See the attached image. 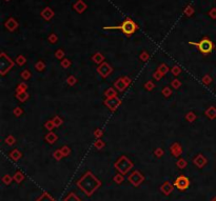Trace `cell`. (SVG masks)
I'll use <instances>...</instances> for the list:
<instances>
[{
    "label": "cell",
    "instance_id": "obj_32",
    "mask_svg": "<svg viewBox=\"0 0 216 201\" xmlns=\"http://www.w3.org/2000/svg\"><path fill=\"white\" fill-rule=\"evenodd\" d=\"M4 142L8 145H14L15 143H16V139H15V137L13 136V135H8V136L4 139Z\"/></svg>",
    "mask_w": 216,
    "mask_h": 201
},
{
    "label": "cell",
    "instance_id": "obj_12",
    "mask_svg": "<svg viewBox=\"0 0 216 201\" xmlns=\"http://www.w3.org/2000/svg\"><path fill=\"white\" fill-rule=\"evenodd\" d=\"M174 187H175V185L172 184V183L169 182V181H166V182L162 183V185L160 186V191H161L164 195L168 196L172 193V192H173Z\"/></svg>",
    "mask_w": 216,
    "mask_h": 201
},
{
    "label": "cell",
    "instance_id": "obj_27",
    "mask_svg": "<svg viewBox=\"0 0 216 201\" xmlns=\"http://www.w3.org/2000/svg\"><path fill=\"white\" fill-rule=\"evenodd\" d=\"M13 178H14V181H16L17 183H20L21 181H23L24 175H23L22 173H21L20 171H17L16 173H15V175L13 176Z\"/></svg>",
    "mask_w": 216,
    "mask_h": 201
},
{
    "label": "cell",
    "instance_id": "obj_31",
    "mask_svg": "<svg viewBox=\"0 0 216 201\" xmlns=\"http://www.w3.org/2000/svg\"><path fill=\"white\" fill-rule=\"evenodd\" d=\"M67 83L70 85V87H74V85L77 83V78L74 76V75H70V76L67 78Z\"/></svg>",
    "mask_w": 216,
    "mask_h": 201
},
{
    "label": "cell",
    "instance_id": "obj_46",
    "mask_svg": "<svg viewBox=\"0 0 216 201\" xmlns=\"http://www.w3.org/2000/svg\"><path fill=\"white\" fill-rule=\"evenodd\" d=\"M13 114H14V116H16V117H20L21 115L23 114V110H22V107H15V109L13 110Z\"/></svg>",
    "mask_w": 216,
    "mask_h": 201
},
{
    "label": "cell",
    "instance_id": "obj_11",
    "mask_svg": "<svg viewBox=\"0 0 216 201\" xmlns=\"http://www.w3.org/2000/svg\"><path fill=\"white\" fill-rule=\"evenodd\" d=\"M170 151H171L172 155L177 158V157H179L182 154V147L178 142H174L173 144L170 147Z\"/></svg>",
    "mask_w": 216,
    "mask_h": 201
},
{
    "label": "cell",
    "instance_id": "obj_24",
    "mask_svg": "<svg viewBox=\"0 0 216 201\" xmlns=\"http://www.w3.org/2000/svg\"><path fill=\"white\" fill-rule=\"evenodd\" d=\"M184 118H186V120L188 121V122H194V121L196 120V114L194 112L190 111V112L187 113Z\"/></svg>",
    "mask_w": 216,
    "mask_h": 201
},
{
    "label": "cell",
    "instance_id": "obj_3",
    "mask_svg": "<svg viewBox=\"0 0 216 201\" xmlns=\"http://www.w3.org/2000/svg\"><path fill=\"white\" fill-rule=\"evenodd\" d=\"M115 169L122 175L128 174L132 169H133V162L128 158L127 156H121L115 163H114Z\"/></svg>",
    "mask_w": 216,
    "mask_h": 201
},
{
    "label": "cell",
    "instance_id": "obj_57",
    "mask_svg": "<svg viewBox=\"0 0 216 201\" xmlns=\"http://www.w3.org/2000/svg\"><path fill=\"white\" fill-rule=\"evenodd\" d=\"M209 15H210L211 17H212L213 19L216 18V8H213V10H211L210 12H209Z\"/></svg>",
    "mask_w": 216,
    "mask_h": 201
},
{
    "label": "cell",
    "instance_id": "obj_49",
    "mask_svg": "<svg viewBox=\"0 0 216 201\" xmlns=\"http://www.w3.org/2000/svg\"><path fill=\"white\" fill-rule=\"evenodd\" d=\"M61 152H62V154H63V156L65 157H67V156H69L70 154H71V149H70L68 145H63L62 147H61Z\"/></svg>",
    "mask_w": 216,
    "mask_h": 201
},
{
    "label": "cell",
    "instance_id": "obj_14",
    "mask_svg": "<svg viewBox=\"0 0 216 201\" xmlns=\"http://www.w3.org/2000/svg\"><path fill=\"white\" fill-rule=\"evenodd\" d=\"M114 87H115L117 92H123V91L128 87V84L125 82L123 78L121 77V78H118L117 80L114 82Z\"/></svg>",
    "mask_w": 216,
    "mask_h": 201
},
{
    "label": "cell",
    "instance_id": "obj_10",
    "mask_svg": "<svg viewBox=\"0 0 216 201\" xmlns=\"http://www.w3.org/2000/svg\"><path fill=\"white\" fill-rule=\"evenodd\" d=\"M193 163L198 167V169H202V167L207 164V159L204 155L198 154V155L193 159Z\"/></svg>",
    "mask_w": 216,
    "mask_h": 201
},
{
    "label": "cell",
    "instance_id": "obj_7",
    "mask_svg": "<svg viewBox=\"0 0 216 201\" xmlns=\"http://www.w3.org/2000/svg\"><path fill=\"white\" fill-rule=\"evenodd\" d=\"M128 179H129V181L132 183V185H134V186H139V185L144 182L145 177L139 171H134L130 174Z\"/></svg>",
    "mask_w": 216,
    "mask_h": 201
},
{
    "label": "cell",
    "instance_id": "obj_21",
    "mask_svg": "<svg viewBox=\"0 0 216 201\" xmlns=\"http://www.w3.org/2000/svg\"><path fill=\"white\" fill-rule=\"evenodd\" d=\"M15 97H16L20 102H25V101L30 98V95H28V92H20V93H16Z\"/></svg>",
    "mask_w": 216,
    "mask_h": 201
},
{
    "label": "cell",
    "instance_id": "obj_45",
    "mask_svg": "<svg viewBox=\"0 0 216 201\" xmlns=\"http://www.w3.org/2000/svg\"><path fill=\"white\" fill-rule=\"evenodd\" d=\"M171 73L173 74V76H178V75L181 73V68L178 67V65H174V67L171 68Z\"/></svg>",
    "mask_w": 216,
    "mask_h": 201
},
{
    "label": "cell",
    "instance_id": "obj_41",
    "mask_svg": "<svg viewBox=\"0 0 216 201\" xmlns=\"http://www.w3.org/2000/svg\"><path fill=\"white\" fill-rule=\"evenodd\" d=\"M161 93H162V95L166 97V98H169V97L172 95V89L171 87H164V89H162Z\"/></svg>",
    "mask_w": 216,
    "mask_h": 201
},
{
    "label": "cell",
    "instance_id": "obj_50",
    "mask_svg": "<svg viewBox=\"0 0 216 201\" xmlns=\"http://www.w3.org/2000/svg\"><path fill=\"white\" fill-rule=\"evenodd\" d=\"M123 180H125V177H123V175L122 174H117V175L114 177V182H116V183H118V184H120V183H122L123 182Z\"/></svg>",
    "mask_w": 216,
    "mask_h": 201
},
{
    "label": "cell",
    "instance_id": "obj_36",
    "mask_svg": "<svg viewBox=\"0 0 216 201\" xmlns=\"http://www.w3.org/2000/svg\"><path fill=\"white\" fill-rule=\"evenodd\" d=\"M65 51L61 50V48H58V50H56V52H55V57H56V59H60V60H62L63 58H65Z\"/></svg>",
    "mask_w": 216,
    "mask_h": 201
},
{
    "label": "cell",
    "instance_id": "obj_22",
    "mask_svg": "<svg viewBox=\"0 0 216 201\" xmlns=\"http://www.w3.org/2000/svg\"><path fill=\"white\" fill-rule=\"evenodd\" d=\"M204 114H206V116L208 117V118L214 119L215 117H216V107H209V109L207 110L206 112H204Z\"/></svg>",
    "mask_w": 216,
    "mask_h": 201
},
{
    "label": "cell",
    "instance_id": "obj_54",
    "mask_svg": "<svg viewBox=\"0 0 216 201\" xmlns=\"http://www.w3.org/2000/svg\"><path fill=\"white\" fill-rule=\"evenodd\" d=\"M94 136H95L97 139H101V137L103 136V131L101 129H96L95 131H94Z\"/></svg>",
    "mask_w": 216,
    "mask_h": 201
},
{
    "label": "cell",
    "instance_id": "obj_35",
    "mask_svg": "<svg viewBox=\"0 0 216 201\" xmlns=\"http://www.w3.org/2000/svg\"><path fill=\"white\" fill-rule=\"evenodd\" d=\"M157 70L159 71L162 75H166L167 73L169 72V67L166 64V63H161V64H159V67L157 68Z\"/></svg>",
    "mask_w": 216,
    "mask_h": 201
},
{
    "label": "cell",
    "instance_id": "obj_38",
    "mask_svg": "<svg viewBox=\"0 0 216 201\" xmlns=\"http://www.w3.org/2000/svg\"><path fill=\"white\" fill-rule=\"evenodd\" d=\"M28 91V85L24 82H21L18 84V87H16V93H20V92H26Z\"/></svg>",
    "mask_w": 216,
    "mask_h": 201
},
{
    "label": "cell",
    "instance_id": "obj_20",
    "mask_svg": "<svg viewBox=\"0 0 216 201\" xmlns=\"http://www.w3.org/2000/svg\"><path fill=\"white\" fill-rule=\"evenodd\" d=\"M105 98H114V97H117V91H116L115 87H109L105 91Z\"/></svg>",
    "mask_w": 216,
    "mask_h": 201
},
{
    "label": "cell",
    "instance_id": "obj_51",
    "mask_svg": "<svg viewBox=\"0 0 216 201\" xmlns=\"http://www.w3.org/2000/svg\"><path fill=\"white\" fill-rule=\"evenodd\" d=\"M45 129H47L48 132H52L53 129L55 127H54V123H53L52 120H48L47 122L45 123Z\"/></svg>",
    "mask_w": 216,
    "mask_h": 201
},
{
    "label": "cell",
    "instance_id": "obj_33",
    "mask_svg": "<svg viewBox=\"0 0 216 201\" xmlns=\"http://www.w3.org/2000/svg\"><path fill=\"white\" fill-rule=\"evenodd\" d=\"M63 154H62V152H61V150H56V151L53 153V158L55 159V160H57V161H59V160H61V159L63 158Z\"/></svg>",
    "mask_w": 216,
    "mask_h": 201
},
{
    "label": "cell",
    "instance_id": "obj_9",
    "mask_svg": "<svg viewBox=\"0 0 216 201\" xmlns=\"http://www.w3.org/2000/svg\"><path fill=\"white\" fill-rule=\"evenodd\" d=\"M173 184L175 185V187H177L178 189H180V191H186V189L189 187V185H190V180H189L186 176L181 175L175 179Z\"/></svg>",
    "mask_w": 216,
    "mask_h": 201
},
{
    "label": "cell",
    "instance_id": "obj_17",
    "mask_svg": "<svg viewBox=\"0 0 216 201\" xmlns=\"http://www.w3.org/2000/svg\"><path fill=\"white\" fill-rule=\"evenodd\" d=\"M57 139H58V136H57V134L54 133L53 131L48 132L45 137V140L47 141L48 143H50V144H54V143L57 141Z\"/></svg>",
    "mask_w": 216,
    "mask_h": 201
},
{
    "label": "cell",
    "instance_id": "obj_42",
    "mask_svg": "<svg viewBox=\"0 0 216 201\" xmlns=\"http://www.w3.org/2000/svg\"><path fill=\"white\" fill-rule=\"evenodd\" d=\"M171 87H173V89L177 90V89H179V87H181V82H180L178 79H173V80L171 81Z\"/></svg>",
    "mask_w": 216,
    "mask_h": 201
},
{
    "label": "cell",
    "instance_id": "obj_26",
    "mask_svg": "<svg viewBox=\"0 0 216 201\" xmlns=\"http://www.w3.org/2000/svg\"><path fill=\"white\" fill-rule=\"evenodd\" d=\"M52 121H53V123H54L55 127H59L63 124V119L59 116H55L54 118L52 119Z\"/></svg>",
    "mask_w": 216,
    "mask_h": 201
},
{
    "label": "cell",
    "instance_id": "obj_43",
    "mask_svg": "<svg viewBox=\"0 0 216 201\" xmlns=\"http://www.w3.org/2000/svg\"><path fill=\"white\" fill-rule=\"evenodd\" d=\"M65 201H80V199H79L78 196H76L74 193H71L68 197L65 198Z\"/></svg>",
    "mask_w": 216,
    "mask_h": 201
},
{
    "label": "cell",
    "instance_id": "obj_28",
    "mask_svg": "<svg viewBox=\"0 0 216 201\" xmlns=\"http://www.w3.org/2000/svg\"><path fill=\"white\" fill-rule=\"evenodd\" d=\"M35 68H36V71H38V72H43V71L45 70V63L43 62L42 60H38L36 62V64H35Z\"/></svg>",
    "mask_w": 216,
    "mask_h": 201
},
{
    "label": "cell",
    "instance_id": "obj_47",
    "mask_svg": "<svg viewBox=\"0 0 216 201\" xmlns=\"http://www.w3.org/2000/svg\"><path fill=\"white\" fill-rule=\"evenodd\" d=\"M201 81H202V83H204V84L209 85L211 82H212V78H211L210 75H204V76L202 77Z\"/></svg>",
    "mask_w": 216,
    "mask_h": 201
},
{
    "label": "cell",
    "instance_id": "obj_23",
    "mask_svg": "<svg viewBox=\"0 0 216 201\" xmlns=\"http://www.w3.org/2000/svg\"><path fill=\"white\" fill-rule=\"evenodd\" d=\"M187 165H188V162H187V160L186 159H184V158H179L177 160V162H176V166H177L178 169H180V170L186 169Z\"/></svg>",
    "mask_w": 216,
    "mask_h": 201
},
{
    "label": "cell",
    "instance_id": "obj_37",
    "mask_svg": "<svg viewBox=\"0 0 216 201\" xmlns=\"http://www.w3.org/2000/svg\"><path fill=\"white\" fill-rule=\"evenodd\" d=\"M144 87H145V89L147 90V91H149V92H151L152 90L155 89V83H154L152 80H149V81H147V82L145 83Z\"/></svg>",
    "mask_w": 216,
    "mask_h": 201
},
{
    "label": "cell",
    "instance_id": "obj_29",
    "mask_svg": "<svg viewBox=\"0 0 216 201\" xmlns=\"http://www.w3.org/2000/svg\"><path fill=\"white\" fill-rule=\"evenodd\" d=\"M93 145H94V147L97 150H101V149H103V147H105V143L103 142L101 139H96L95 140V142L93 143Z\"/></svg>",
    "mask_w": 216,
    "mask_h": 201
},
{
    "label": "cell",
    "instance_id": "obj_6",
    "mask_svg": "<svg viewBox=\"0 0 216 201\" xmlns=\"http://www.w3.org/2000/svg\"><path fill=\"white\" fill-rule=\"evenodd\" d=\"M96 71L102 78H107V77H109L110 75L113 73V68L110 65V63H108L105 61V62H102L101 64L98 65V68H96Z\"/></svg>",
    "mask_w": 216,
    "mask_h": 201
},
{
    "label": "cell",
    "instance_id": "obj_39",
    "mask_svg": "<svg viewBox=\"0 0 216 201\" xmlns=\"http://www.w3.org/2000/svg\"><path fill=\"white\" fill-rule=\"evenodd\" d=\"M20 76H21V78H22L23 80L26 81V80H28V79L31 78V76H32V75H31V72L28 70H24V71L21 72Z\"/></svg>",
    "mask_w": 216,
    "mask_h": 201
},
{
    "label": "cell",
    "instance_id": "obj_53",
    "mask_svg": "<svg viewBox=\"0 0 216 201\" xmlns=\"http://www.w3.org/2000/svg\"><path fill=\"white\" fill-rule=\"evenodd\" d=\"M162 77H164V75H162L158 70H156L155 72L153 73V78L155 79V80H160Z\"/></svg>",
    "mask_w": 216,
    "mask_h": 201
},
{
    "label": "cell",
    "instance_id": "obj_18",
    "mask_svg": "<svg viewBox=\"0 0 216 201\" xmlns=\"http://www.w3.org/2000/svg\"><path fill=\"white\" fill-rule=\"evenodd\" d=\"M92 60H93L94 63H96V64L99 65L102 62H105V56H103L100 52H96L95 54L92 56Z\"/></svg>",
    "mask_w": 216,
    "mask_h": 201
},
{
    "label": "cell",
    "instance_id": "obj_16",
    "mask_svg": "<svg viewBox=\"0 0 216 201\" xmlns=\"http://www.w3.org/2000/svg\"><path fill=\"white\" fill-rule=\"evenodd\" d=\"M73 8H74V10L76 11L77 13L81 14V13H83L85 10H87V4H85V2L82 1V0H78V1L74 3Z\"/></svg>",
    "mask_w": 216,
    "mask_h": 201
},
{
    "label": "cell",
    "instance_id": "obj_15",
    "mask_svg": "<svg viewBox=\"0 0 216 201\" xmlns=\"http://www.w3.org/2000/svg\"><path fill=\"white\" fill-rule=\"evenodd\" d=\"M41 17H42L45 20H51V19L54 17V11L52 10L51 8H45V10H42V12L40 13Z\"/></svg>",
    "mask_w": 216,
    "mask_h": 201
},
{
    "label": "cell",
    "instance_id": "obj_40",
    "mask_svg": "<svg viewBox=\"0 0 216 201\" xmlns=\"http://www.w3.org/2000/svg\"><path fill=\"white\" fill-rule=\"evenodd\" d=\"M13 180H14V178H13L12 176H10V175H4L3 177H2V182H3L5 185L11 184Z\"/></svg>",
    "mask_w": 216,
    "mask_h": 201
},
{
    "label": "cell",
    "instance_id": "obj_59",
    "mask_svg": "<svg viewBox=\"0 0 216 201\" xmlns=\"http://www.w3.org/2000/svg\"><path fill=\"white\" fill-rule=\"evenodd\" d=\"M5 1H10V0H5Z\"/></svg>",
    "mask_w": 216,
    "mask_h": 201
},
{
    "label": "cell",
    "instance_id": "obj_19",
    "mask_svg": "<svg viewBox=\"0 0 216 201\" xmlns=\"http://www.w3.org/2000/svg\"><path fill=\"white\" fill-rule=\"evenodd\" d=\"M8 157H10V158L12 159L13 161H18L19 159L22 157V153H21L19 150L14 149L13 151L10 152V154H8Z\"/></svg>",
    "mask_w": 216,
    "mask_h": 201
},
{
    "label": "cell",
    "instance_id": "obj_1",
    "mask_svg": "<svg viewBox=\"0 0 216 201\" xmlns=\"http://www.w3.org/2000/svg\"><path fill=\"white\" fill-rule=\"evenodd\" d=\"M77 185H78V187L81 191L85 192V195L91 196L100 186V181L91 172H88L85 175H83L79 179L78 182H77Z\"/></svg>",
    "mask_w": 216,
    "mask_h": 201
},
{
    "label": "cell",
    "instance_id": "obj_25",
    "mask_svg": "<svg viewBox=\"0 0 216 201\" xmlns=\"http://www.w3.org/2000/svg\"><path fill=\"white\" fill-rule=\"evenodd\" d=\"M36 201H55V199L48 193H43Z\"/></svg>",
    "mask_w": 216,
    "mask_h": 201
},
{
    "label": "cell",
    "instance_id": "obj_13",
    "mask_svg": "<svg viewBox=\"0 0 216 201\" xmlns=\"http://www.w3.org/2000/svg\"><path fill=\"white\" fill-rule=\"evenodd\" d=\"M4 25H5V28L6 30H8L10 32H14L16 28H18V22H17L16 20H15L14 18H8V20L5 21V23H4Z\"/></svg>",
    "mask_w": 216,
    "mask_h": 201
},
{
    "label": "cell",
    "instance_id": "obj_2",
    "mask_svg": "<svg viewBox=\"0 0 216 201\" xmlns=\"http://www.w3.org/2000/svg\"><path fill=\"white\" fill-rule=\"evenodd\" d=\"M103 30H121L122 33L127 37L132 36V34L135 33V31L138 30V25L132 20L131 18H127L120 25L115 26H105Z\"/></svg>",
    "mask_w": 216,
    "mask_h": 201
},
{
    "label": "cell",
    "instance_id": "obj_55",
    "mask_svg": "<svg viewBox=\"0 0 216 201\" xmlns=\"http://www.w3.org/2000/svg\"><path fill=\"white\" fill-rule=\"evenodd\" d=\"M57 36L55 34H51L50 36H48V41H50L51 43H53V44H54V43H56L57 42Z\"/></svg>",
    "mask_w": 216,
    "mask_h": 201
},
{
    "label": "cell",
    "instance_id": "obj_8",
    "mask_svg": "<svg viewBox=\"0 0 216 201\" xmlns=\"http://www.w3.org/2000/svg\"><path fill=\"white\" fill-rule=\"evenodd\" d=\"M105 105L112 112H115L116 110L121 105V100L118 97H114V98H105L103 101Z\"/></svg>",
    "mask_w": 216,
    "mask_h": 201
},
{
    "label": "cell",
    "instance_id": "obj_5",
    "mask_svg": "<svg viewBox=\"0 0 216 201\" xmlns=\"http://www.w3.org/2000/svg\"><path fill=\"white\" fill-rule=\"evenodd\" d=\"M13 67H14V61L5 53H1L0 55V74L4 76L8 71H11Z\"/></svg>",
    "mask_w": 216,
    "mask_h": 201
},
{
    "label": "cell",
    "instance_id": "obj_58",
    "mask_svg": "<svg viewBox=\"0 0 216 201\" xmlns=\"http://www.w3.org/2000/svg\"><path fill=\"white\" fill-rule=\"evenodd\" d=\"M213 201H216V198H215V199H214V200H213Z\"/></svg>",
    "mask_w": 216,
    "mask_h": 201
},
{
    "label": "cell",
    "instance_id": "obj_30",
    "mask_svg": "<svg viewBox=\"0 0 216 201\" xmlns=\"http://www.w3.org/2000/svg\"><path fill=\"white\" fill-rule=\"evenodd\" d=\"M60 65L62 68H69L72 65V61L68 58H63L62 60L60 61Z\"/></svg>",
    "mask_w": 216,
    "mask_h": 201
},
{
    "label": "cell",
    "instance_id": "obj_4",
    "mask_svg": "<svg viewBox=\"0 0 216 201\" xmlns=\"http://www.w3.org/2000/svg\"><path fill=\"white\" fill-rule=\"evenodd\" d=\"M189 43H190L191 45L197 46L198 51L204 55L210 54V53L213 51V48H214V43H213L208 37H204L202 40L199 41V42H193V41H190Z\"/></svg>",
    "mask_w": 216,
    "mask_h": 201
},
{
    "label": "cell",
    "instance_id": "obj_44",
    "mask_svg": "<svg viewBox=\"0 0 216 201\" xmlns=\"http://www.w3.org/2000/svg\"><path fill=\"white\" fill-rule=\"evenodd\" d=\"M139 58H140V60L144 61V62L148 61V60H149V58H150L149 53H148L147 51H142L141 54H140V56H139Z\"/></svg>",
    "mask_w": 216,
    "mask_h": 201
},
{
    "label": "cell",
    "instance_id": "obj_52",
    "mask_svg": "<svg viewBox=\"0 0 216 201\" xmlns=\"http://www.w3.org/2000/svg\"><path fill=\"white\" fill-rule=\"evenodd\" d=\"M164 150L160 149V147H158V149H156L155 151H154V155L157 157V158H160V157H162V156H164Z\"/></svg>",
    "mask_w": 216,
    "mask_h": 201
},
{
    "label": "cell",
    "instance_id": "obj_56",
    "mask_svg": "<svg viewBox=\"0 0 216 201\" xmlns=\"http://www.w3.org/2000/svg\"><path fill=\"white\" fill-rule=\"evenodd\" d=\"M122 78H123V80H125V82L128 84V87H129V85L131 84V82H132L131 78H130L129 76H125V77H122Z\"/></svg>",
    "mask_w": 216,
    "mask_h": 201
},
{
    "label": "cell",
    "instance_id": "obj_48",
    "mask_svg": "<svg viewBox=\"0 0 216 201\" xmlns=\"http://www.w3.org/2000/svg\"><path fill=\"white\" fill-rule=\"evenodd\" d=\"M184 14H186V16L191 17L194 14V8L191 5H188L186 8H184Z\"/></svg>",
    "mask_w": 216,
    "mask_h": 201
},
{
    "label": "cell",
    "instance_id": "obj_34",
    "mask_svg": "<svg viewBox=\"0 0 216 201\" xmlns=\"http://www.w3.org/2000/svg\"><path fill=\"white\" fill-rule=\"evenodd\" d=\"M16 63L18 65H20V67H22L26 63V58L23 56V55H19V56H17L16 58Z\"/></svg>",
    "mask_w": 216,
    "mask_h": 201
}]
</instances>
